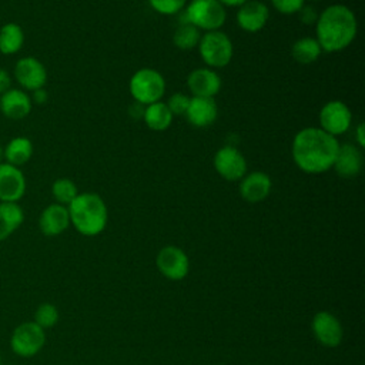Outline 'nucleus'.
I'll return each instance as SVG.
<instances>
[{
    "label": "nucleus",
    "instance_id": "nucleus-21",
    "mask_svg": "<svg viewBox=\"0 0 365 365\" xmlns=\"http://www.w3.org/2000/svg\"><path fill=\"white\" fill-rule=\"evenodd\" d=\"M33 155V143L30 138L19 135L13 137L6 147L3 148V158L6 160L4 163L11 164L14 167L24 165Z\"/></svg>",
    "mask_w": 365,
    "mask_h": 365
},
{
    "label": "nucleus",
    "instance_id": "nucleus-18",
    "mask_svg": "<svg viewBox=\"0 0 365 365\" xmlns=\"http://www.w3.org/2000/svg\"><path fill=\"white\" fill-rule=\"evenodd\" d=\"M31 98L21 88H9L0 96V113L9 120H23L31 111Z\"/></svg>",
    "mask_w": 365,
    "mask_h": 365
},
{
    "label": "nucleus",
    "instance_id": "nucleus-24",
    "mask_svg": "<svg viewBox=\"0 0 365 365\" xmlns=\"http://www.w3.org/2000/svg\"><path fill=\"white\" fill-rule=\"evenodd\" d=\"M24 44V31L17 23H6L0 27V53L4 56L16 54Z\"/></svg>",
    "mask_w": 365,
    "mask_h": 365
},
{
    "label": "nucleus",
    "instance_id": "nucleus-6",
    "mask_svg": "<svg viewBox=\"0 0 365 365\" xmlns=\"http://www.w3.org/2000/svg\"><path fill=\"white\" fill-rule=\"evenodd\" d=\"M197 47L202 61L211 68H222L228 66L234 54L231 38L221 30L205 31Z\"/></svg>",
    "mask_w": 365,
    "mask_h": 365
},
{
    "label": "nucleus",
    "instance_id": "nucleus-2",
    "mask_svg": "<svg viewBox=\"0 0 365 365\" xmlns=\"http://www.w3.org/2000/svg\"><path fill=\"white\" fill-rule=\"evenodd\" d=\"M315 24V40L327 53L342 51L355 40L358 33L355 13L345 4H332L322 10Z\"/></svg>",
    "mask_w": 365,
    "mask_h": 365
},
{
    "label": "nucleus",
    "instance_id": "nucleus-19",
    "mask_svg": "<svg viewBox=\"0 0 365 365\" xmlns=\"http://www.w3.org/2000/svg\"><path fill=\"white\" fill-rule=\"evenodd\" d=\"M70 225V215L66 205L53 202L47 205L38 217V228L46 237H56Z\"/></svg>",
    "mask_w": 365,
    "mask_h": 365
},
{
    "label": "nucleus",
    "instance_id": "nucleus-13",
    "mask_svg": "<svg viewBox=\"0 0 365 365\" xmlns=\"http://www.w3.org/2000/svg\"><path fill=\"white\" fill-rule=\"evenodd\" d=\"M26 177L19 167L0 163V202H19L26 194Z\"/></svg>",
    "mask_w": 365,
    "mask_h": 365
},
{
    "label": "nucleus",
    "instance_id": "nucleus-35",
    "mask_svg": "<svg viewBox=\"0 0 365 365\" xmlns=\"http://www.w3.org/2000/svg\"><path fill=\"white\" fill-rule=\"evenodd\" d=\"M355 141L359 148L365 147V125H364V123H358V125L355 128Z\"/></svg>",
    "mask_w": 365,
    "mask_h": 365
},
{
    "label": "nucleus",
    "instance_id": "nucleus-20",
    "mask_svg": "<svg viewBox=\"0 0 365 365\" xmlns=\"http://www.w3.org/2000/svg\"><path fill=\"white\" fill-rule=\"evenodd\" d=\"M218 110L214 98L210 97H190V104L185 111L188 123L194 127H208L217 118Z\"/></svg>",
    "mask_w": 365,
    "mask_h": 365
},
{
    "label": "nucleus",
    "instance_id": "nucleus-8",
    "mask_svg": "<svg viewBox=\"0 0 365 365\" xmlns=\"http://www.w3.org/2000/svg\"><path fill=\"white\" fill-rule=\"evenodd\" d=\"M352 123L349 107L341 100H331L319 110V128L325 133L338 137L346 133Z\"/></svg>",
    "mask_w": 365,
    "mask_h": 365
},
{
    "label": "nucleus",
    "instance_id": "nucleus-9",
    "mask_svg": "<svg viewBox=\"0 0 365 365\" xmlns=\"http://www.w3.org/2000/svg\"><path fill=\"white\" fill-rule=\"evenodd\" d=\"M155 265L158 271L171 281L185 278L190 271V259L187 254L175 245L163 247L155 257Z\"/></svg>",
    "mask_w": 365,
    "mask_h": 365
},
{
    "label": "nucleus",
    "instance_id": "nucleus-5",
    "mask_svg": "<svg viewBox=\"0 0 365 365\" xmlns=\"http://www.w3.org/2000/svg\"><path fill=\"white\" fill-rule=\"evenodd\" d=\"M128 88L135 103L148 106L161 101L165 93V80L163 74L154 68H140L131 76Z\"/></svg>",
    "mask_w": 365,
    "mask_h": 365
},
{
    "label": "nucleus",
    "instance_id": "nucleus-38",
    "mask_svg": "<svg viewBox=\"0 0 365 365\" xmlns=\"http://www.w3.org/2000/svg\"><path fill=\"white\" fill-rule=\"evenodd\" d=\"M0 365H1V354H0Z\"/></svg>",
    "mask_w": 365,
    "mask_h": 365
},
{
    "label": "nucleus",
    "instance_id": "nucleus-22",
    "mask_svg": "<svg viewBox=\"0 0 365 365\" xmlns=\"http://www.w3.org/2000/svg\"><path fill=\"white\" fill-rule=\"evenodd\" d=\"M24 221V211L19 202H0V242L7 240Z\"/></svg>",
    "mask_w": 365,
    "mask_h": 365
},
{
    "label": "nucleus",
    "instance_id": "nucleus-28",
    "mask_svg": "<svg viewBox=\"0 0 365 365\" xmlns=\"http://www.w3.org/2000/svg\"><path fill=\"white\" fill-rule=\"evenodd\" d=\"M58 318L60 314L57 307L51 302H43L36 308L33 321L46 331L48 328H53L58 322Z\"/></svg>",
    "mask_w": 365,
    "mask_h": 365
},
{
    "label": "nucleus",
    "instance_id": "nucleus-10",
    "mask_svg": "<svg viewBox=\"0 0 365 365\" xmlns=\"http://www.w3.org/2000/svg\"><path fill=\"white\" fill-rule=\"evenodd\" d=\"M13 76L24 91H34L41 88L47 81V70L44 64L33 56L19 58L14 66Z\"/></svg>",
    "mask_w": 365,
    "mask_h": 365
},
{
    "label": "nucleus",
    "instance_id": "nucleus-31",
    "mask_svg": "<svg viewBox=\"0 0 365 365\" xmlns=\"http://www.w3.org/2000/svg\"><path fill=\"white\" fill-rule=\"evenodd\" d=\"M271 3L277 11L282 14H294L302 9L305 0H271Z\"/></svg>",
    "mask_w": 365,
    "mask_h": 365
},
{
    "label": "nucleus",
    "instance_id": "nucleus-15",
    "mask_svg": "<svg viewBox=\"0 0 365 365\" xmlns=\"http://www.w3.org/2000/svg\"><path fill=\"white\" fill-rule=\"evenodd\" d=\"M269 19L268 7L258 0H247L238 7L237 24L247 33H257L262 30Z\"/></svg>",
    "mask_w": 365,
    "mask_h": 365
},
{
    "label": "nucleus",
    "instance_id": "nucleus-34",
    "mask_svg": "<svg viewBox=\"0 0 365 365\" xmlns=\"http://www.w3.org/2000/svg\"><path fill=\"white\" fill-rule=\"evenodd\" d=\"M30 98H31V103H36V104H44V103L47 101V98H48V93L46 91V88H44V87H41V88H37V90L31 91Z\"/></svg>",
    "mask_w": 365,
    "mask_h": 365
},
{
    "label": "nucleus",
    "instance_id": "nucleus-29",
    "mask_svg": "<svg viewBox=\"0 0 365 365\" xmlns=\"http://www.w3.org/2000/svg\"><path fill=\"white\" fill-rule=\"evenodd\" d=\"M187 0H148V4L153 10L160 14L171 16L184 10Z\"/></svg>",
    "mask_w": 365,
    "mask_h": 365
},
{
    "label": "nucleus",
    "instance_id": "nucleus-23",
    "mask_svg": "<svg viewBox=\"0 0 365 365\" xmlns=\"http://www.w3.org/2000/svg\"><path fill=\"white\" fill-rule=\"evenodd\" d=\"M173 114L165 103L157 101L144 107L143 120L145 125L153 131H164L173 123Z\"/></svg>",
    "mask_w": 365,
    "mask_h": 365
},
{
    "label": "nucleus",
    "instance_id": "nucleus-12",
    "mask_svg": "<svg viewBox=\"0 0 365 365\" xmlns=\"http://www.w3.org/2000/svg\"><path fill=\"white\" fill-rule=\"evenodd\" d=\"M311 328L315 339L324 346L335 348L342 341V336H344L342 325L339 319L328 311L317 312L312 318Z\"/></svg>",
    "mask_w": 365,
    "mask_h": 365
},
{
    "label": "nucleus",
    "instance_id": "nucleus-26",
    "mask_svg": "<svg viewBox=\"0 0 365 365\" xmlns=\"http://www.w3.org/2000/svg\"><path fill=\"white\" fill-rule=\"evenodd\" d=\"M200 38H201L200 30L188 23L180 24L173 34L174 46L182 51H188V50H192L194 47H197Z\"/></svg>",
    "mask_w": 365,
    "mask_h": 365
},
{
    "label": "nucleus",
    "instance_id": "nucleus-30",
    "mask_svg": "<svg viewBox=\"0 0 365 365\" xmlns=\"http://www.w3.org/2000/svg\"><path fill=\"white\" fill-rule=\"evenodd\" d=\"M167 107L170 108L173 115H181L185 114L188 104H190V97L184 93H174L173 96H170V98L167 100Z\"/></svg>",
    "mask_w": 365,
    "mask_h": 365
},
{
    "label": "nucleus",
    "instance_id": "nucleus-32",
    "mask_svg": "<svg viewBox=\"0 0 365 365\" xmlns=\"http://www.w3.org/2000/svg\"><path fill=\"white\" fill-rule=\"evenodd\" d=\"M298 13H299L301 21L305 23V24H312V23H315L317 19H318L317 10H315L314 7H311V6H305V4H304L302 9H301Z\"/></svg>",
    "mask_w": 365,
    "mask_h": 365
},
{
    "label": "nucleus",
    "instance_id": "nucleus-27",
    "mask_svg": "<svg viewBox=\"0 0 365 365\" xmlns=\"http://www.w3.org/2000/svg\"><path fill=\"white\" fill-rule=\"evenodd\" d=\"M51 194L57 204L67 207L78 195V190L74 181L63 177V178H57L51 184Z\"/></svg>",
    "mask_w": 365,
    "mask_h": 365
},
{
    "label": "nucleus",
    "instance_id": "nucleus-33",
    "mask_svg": "<svg viewBox=\"0 0 365 365\" xmlns=\"http://www.w3.org/2000/svg\"><path fill=\"white\" fill-rule=\"evenodd\" d=\"M9 88H11V76L7 70L0 67V96L6 93Z\"/></svg>",
    "mask_w": 365,
    "mask_h": 365
},
{
    "label": "nucleus",
    "instance_id": "nucleus-4",
    "mask_svg": "<svg viewBox=\"0 0 365 365\" xmlns=\"http://www.w3.org/2000/svg\"><path fill=\"white\" fill-rule=\"evenodd\" d=\"M184 23L192 24L198 30H220L227 19L225 7L217 0H191L184 7Z\"/></svg>",
    "mask_w": 365,
    "mask_h": 365
},
{
    "label": "nucleus",
    "instance_id": "nucleus-3",
    "mask_svg": "<svg viewBox=\"0 0 365 365\" xmlns=\"http://www.w3.org/2000/svg\"><path fill=\"white\" fill-rule=\"evenodd\" d=\"M70 224L86 237H94L104 231L108 211L104 200L96 192H78L67 205Z\"/></svg>",
    "mask_w": 365,
    "mask_h": 365
},
{
    "label": "nucleus",
    "instance_id": "nucleus-7",
    "mask_svg": "<svg viewBox=\"0 0 365 365\" xmlns=\"http://www.w3.org/2000/svg\"><path fill=\"white\" fill-rule=\"evenodd\" d=\"M46 344V331L34 321H26L17 325L10 336V348L13 354L21 358L37 355Z\"/></svg>",
    "mask_w": 365,
    "mask_h": 365
},
{
    "label": "nucleus",
    "instance_id": "nucleus-14",
    "mask_svg": "<svg viewBox=\"0 0 365 365\" xmlns=\"http://www.w3.org/2000/svg\"><path fill=\"white\" fill-rule=\"evenodd\" d=\"M187 86L192 97L214 98L221 90V77L210 67H200L192 70L187 77Z\"/></svg>",
    "mask_w": 365,
    "mask_h": 365
},
{
    "label": "nucleus",
    "instance_id": "nucleus-1",
    "mask_svg": "<svg viewBox=\"0 0 365 365\" xmlns=\"http://www.w3.org/2000/svg\"><path fill=\"white\" fill-rule=\"evenodd\" d=\"M339 143L336 137L319 127L299 130L291 145V155L295 165L307 174H321L332 168Z\"/></svg>",
    "mask_w": 365,
    "mask_h": 365
},
{
    "label": "nucleus",
    "instance_id": "nucleus-11",
    "mask_svg": "<svg viewBox=\"0 0 365 365\" xmlns=\"http://www.w3.org/2000/svg\"><path fill=\"white\" fill-rule=\"evenodd\" d=\"M212 164L215 171L227 181H240L247 174V160L242 153L232 145L221 147L214 154Z\"/></svg>",
    "mask_w": 365,
    "mask_h": 365
},
{
    "label": "nucleus",
    "instance_id": "nucleus-25",
    "mask_svg": "<svg viewBox=\"0 0 365 365\" xmlns=\"http://www.w3.org/2000/svg\"><path fill=\"white\" fill-rule=\"evenodd\" d=\"M322 50L314 37L298 38L291 48L292 58L299 64H312L318 60Z\"/></svg>",
    "mask_w": 365,
    "mask_h": 365
},
{
    "label": "nucleus",
    "instance_id": "nucleus-37",
    "mask_svg": "<svg viewBox=\"0 0 365 365\" xmlns=\"http://www.w3.org/2000/svg\"><path fill=\"white\" fill-rule=\"evenodd\" d=\"M1 158H3V147L0 145V163H1Z\"/></svg>",
    "mask_w": 365,
    "mask_h": 365
},
{
    "label": "nucleus",
    "instance_id": "nucleus-17",
    "mask_svg": "<svg viewBox=\"0 0 365 365\" xmlns=\"http://www.w3.org/2000/svg\"><path fill=\"white\" fill-rule=\"evenodd\" d=\"M272 188V181L267 173L252 171L247 173L240 180V195L247 202L255 204L264 201Z\"/></svg>",
    "mask_w": 365,
    "mask_h": 365
},
{
    "label": "nucleus",
    "instance_id": "nucleus-36",
    "mask_svg": "<svg viewBox=\"0 0 365 365\" xmlns=\"http://www.w3.org/2000/svg\"><path fill=\"white\" fill-rule=\"evenodd\" d=\"M217 1H220L224 7H240L247 0H217Z\"/></svg>",
    "mask_w": 365,
    "mask_h": 365
},
{
    "label": "nucleus",
    "instance_id": "nucleus-16",
    "mask_svg": "<svg viewBox=\"0 0 365 365\" xmlns=\"http://www.w3.org/2000/svg\"><path fill=\"white\" fill-rule=\"evenodd\" d=\"M362 165H364L362 148L351 143L339 144V148L332 165V168L339 177L354 178L361 173Z\"/></svg>",
    "mask_w": 365,
    "mask_h": 365
}]
</instances>
